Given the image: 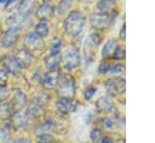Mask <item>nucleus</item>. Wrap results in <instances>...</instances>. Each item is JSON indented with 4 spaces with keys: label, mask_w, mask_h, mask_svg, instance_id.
I'll return each instance as SVG.
<instances>
[{
    "label": "nucleus",
    "mask_w": 155,
    "mask_h": 143,
    "mask_svg": "<svg viewBox=\"0 0 155 143\" xmlns=\"http://www.w3.org/2000/svg\"><path fill=\"white\" fill-rule=\"evenodd\" d=\"M84 24L85 17L80 11H71L64 19V29L71 36L79 35L84 28Z\"/></svg>",
    "instance_id": "nucleus-1"
},
{
    "label": "nucleus",
    "mask_w": 155,
    "mask_h": 143,
    "mask_svg": "<svg viewBox=\"0 0 155 143\" xmlns=\"http://www.w3.org/2000/svg\"><path fill=\"white\" fill-rule=\"evenodd\" d=\"M56 92L58 93L59 97H64V98H73L75 95V81L74 78L69 74H62L59 76L58 84L56 86Z\"/></svg>",
    "instance_id": "nucleus-2"
},
{
    "label": "nucleus",
    "mask_w": 155,
    "mask_h": 143,
    "mask_svg": "<svg viewBox=\"0 0 155 143\" xmlns=\"http://www.w3.org/2000/svg\"><path fill=\"white\" fill-rule=\"evenodd\" d=\"M61 61L63 62L64 68L68 69V70L75 69L76 67H79L80 62H81V58H80V53H79L78 48L74 47V46H68L64 50Z\"/></svg>",
    "instance_id": "nucleus-3"
},
{
    "label": "nucleus",
    "mask_w": 155,
    "mask_h": 143,
    "mask_svg": "<svg viewBox=\"0 0 155 143\" xmlns=\"http://www.w3.org/2000/svg\"><path fill=\"white\" fill-rule=\"evenodd\" d=\"M113 18L109 13H103V12H98V13H92L90 17V23L94 29H105L110 25Z\"/></svg>",
    "instance_id": "nucleus-4"
},
{
    "label": "nucleus",
    "mask_w": 155,
    "mask_h": 143,
    "mask_svg": "<svg viewBox=\"0 0 155 143\" xmlns=\"http://www.w3.org/2000/svg\"><path fill=\"white\" fill-rule=\"evenodd\" d=\"M23 42H24V48H27L30 52H33V51H40L44 47L42 39L40 36H38L34 32L27 33L24 35Z\"/></svg>",
    "instance_id": "nucleus-5"
},
{
    "label": "nucleus",
    "mask_w": 155,
    "mask_h": 143,
    "mask_svg": "<svg viewBox=\"0 0 155 143\" xmlns=\"http://www.w3.org/2000/svg\"><path fill=\"white\" fill-rule=\"evenodd\" d=\"M104 87L107 88L109 95L117 96L125 91V79L122 78H113L104 82Z\"/></svg>",
    "instance_id": "nucleus-6"
},
{
    "label": "nucleus",
    "mask_w": 155,
    "mask_h": 143,
    "mask_svg": "<svg viewBox=\"0 0 155 143\" xmlns=\"http://www.w3.org/2000/svg\"><path fill=\"white\" fill-rule=\"evenodd\" d=\"M10 124H11V127L15 130L27 128L29 124V116L27 115L25 111H22V110L13 111V114L10 118Z\"/></svg>",
    "instance_id": "nucleus-7"
},
{
    "label": "nucleus",
    "mask_w": 155,
    "mask_h": 143,
    "mask_svg": "<svg viewBox=\"0 0 155 143\" xmlns=\"http://www.w3.org/2000/svg\"><path fill=\"white\" fill-rule=\"evenodd\" d=\"M18 36H19V29L17 27H10L5 32V34L1 39V46L4 48H11L17 42Z\"/></svg>",
    "instance_id": "nucleus-8"
},
{
    "label": "nucleus",
    "mask_w": 155,
    "mask_h": 143,
    "mask_svg": "<svg viewBox=\"0 0 155 143\" xmlns=\"http://www.w3.org/2000/svg\"><path fill=\"white\" fill-rule=\"evenodd\" d=\"M59 72L58 69L56 70H48L42 78H41V84L44 86V88H47V90H51V88H56L57 84H58V80H59Z\"/></svg>",
    "instance_id": "nucleus-9"
},
{
    "label": "nucleus",
    "mask_w": 155,
    "mask_h": 143,
    "mask_svg": "<svg viewBox=\"0 0 155 143\" xmlns=\"http://www.w3.org/2000/svg\"><path fill=\"white\" fill-rule=\"evenodd\" d=\"M10 103H11V107H12L13 111H18V110H22L27 105L28 98H27V96H25V93L23 91L16 90Z\"/></svg>",
    "instance_id": "nucleus-10"
},
{
    "label": "nucleus",
    "mask_w": 155,
    "mask_h": 143,
    "mask_svg": "<svg viewBox=\"0 0 155 143\" xmlns=\"http://www.w3.org/2000/svg\"><path fill=\"white\" fill-rule=\"evenodd\" d=\"M13 57L16 58V61L18 62V64H19V67L23 69V68H27V67H29L30 64H31V62H33V55H31V52L30 51H28L27 48H19L15 55H13Z\"/></svg>",
    "instance_id": "nucleus-11"
},
{
    "label": "nucleus",
    "mask_w": 155,
    "mask_h": 143,
    "mask_svg": "<svg viewBox=\"0 0 155 143\" xmlns=\"http://www.w3.org/2000/svg\"><path fill=\"white\" fill-rule=\"evenodd\" d=\"M1 64H2L4 69L8 74H12V75H18L19 72H21V69H22L13 56H5L1 59Z\"/></svg>",
    "instance_id": "nucleus-12"
},
{
    "label": "nucleus",
    "mask_w": 155,
    "mask_h": 143,
    "mask_svg": "<svg viewBox=\"0 0 155 143\" xmlns=\"http://www.w3.org/2000/svg\"><path fill=\"white\" fill-rule=\"evenodd\" d=\"M124 70H125V65L124 64H120V63L111 64V63H108V62H103L98 67L99 74H113V75H117V74L124 73Z\"/></svg>",
    "instance_id": "nucleus-13"
},
{
    "label": "nucleus",
    "mask_w": 155,
    "mask_h": 143,
    "mask_svg": "<svg viewBox=\"0 0 155 143\" xmlns=\"http://www.w3.org/2000/svg\"><path fill=\"white\" fill-rule=\"evenodd\" d=\"M56 108L61 114H68L70 111H73L74 109V103L71 101V98H64V97H59L56 101Z\"/></svg>",
    "instance_id": "nucleus-14"
},
{
    "label": "nucleus",
    "mask_w": 155,
    "mask_h": 143,
    "mask_svg": "<svg viewBox=\"0 0 155 143\" xmlns=\"http://www.w3.org/2000/svg\"><path fill=\"white\" fill-rule=\"evenodd\" d=\"M36 17L40 18V21H47L50 19L52 16H53V7L51 6V4L48 2H45V4H41L38 10H36Z\"/></svg>",
    "instance_id": "nucleus-15"
},
{
    "label": "nucleus",
    "mask_w": 155,
    "mask_h": 143,
    "mask_svg": "<svg viewBox=\"0 0 155 143\" xmlns=\"http://www.w3.org/2000/svg\"><path fill=\"white\" fill-rule=\"evenodd\" d=\"M35 7V0H21L18 5V15L21 17H28Z\"/></svg>",
    "instance_id": "nucleus-16"
},
{
    "label": "nucleus",
    "mask_w": 155,
    "mask_h": 143,
    "mask_svg": "<svg viewBox=\"0 0 155 143\" xmlns=\"http://www.w3.org/2000/svg\"><path fill=\"white\" fill-rule=\"evenodd\" d=\"M44 109H45V107L44 105H41V104H39V103H36V102H34V101H31L30 103H29V105H28V109H27V115L29 116V119L31 118H40L42 114H44Z\"/></svg>",
    "instance_id": "nucleus-17"
},
{
    "label": "nucleus",
    "mask_w": 155,
    "mask_h": 143,
    "mask_svg": "<svg viewBox=\"0 0 155 143\" xmlns=\"http://www.w3.org/2000/svg\"><path fill=\"white\" fill-rule=\"evenodd\" d=\"M96 107L102 113H109L114 109V103L109 97H101L96 102Z\"/></svg>",
    "instance_id": "nucleus-18"
},
{
    "label": "nucleus",
    "mask_w": 155,
    "mask_h": 143,
    "mask_svg": "<svg viewBox=\"0 0 155 143\" xmlns=\"http://www.w3.org/2000/svg\"><path fill=\"white\" fill-rule=\"evenodd\" d=\"M44 62H45V67L47 70H56V69H58V65L61 63V57H59V55L50 53L48 56L45 57Z\"/></svg>",
    "instance_id": "nucleus-19"
},
{
    "label": "nucleus",
    "mask_w": 155,
    "mask_h": 143,
    "mask_svg": "<svg viewBox=\"0 0 155 143\" xmlns=\"http://www.w3.org/2000/svg\"><path fill=\"white\" fill-rule=\"evenodd\" d=\"M116 41L114 39H109L104 45H103V48H102V58H108L110 56H113L115 48H116Z\"/></svg>",
    "instance_id": "nucleus-20"
},
{
    "label": "nucleus",
    "mask_w": 155,
    "mask_h": 143,
    "mask_svg": "<svg viewBox=\"0 0 155 143\" xmlns=\"http://www.w3.org/2000/svg\"><path fill=\"white\" fill-rule=\"evenodd\" d=\"M97 8L103 13H111L115 8V0H99Z\"/></svg>",
    "instance_id": "nucleus-21"
},
{
    "label": "nucleus",
    "mask_w": 155,
    "mask_h": 143,
    "mask_svg": "<svg viewBox=\"0 0 155 143\" xmlns=\"http://www.w3.org/2000/svg\"><path fill=\"white\" fill-rule=\"evenodd\" d=\"M12 114H13V109L11 107V103L1 102L0 103V120H10Z\"/></svg>",
    "instance_id": "nucleus-22"
},
{
    "label": "nucleus",
    "mask_w": 155,
    "mask_h": 143,
    "mask_svg": "<svg viewBox=\"0 0 155 143\" xmlns=\"http://www.w3.org/2000/svg\"><path fill=\"white\" fill-rule=\"evenodd\" d=\"M48 32H50V28H48V24H47L46 21H40V22H38V23L35 24L34 33H35L38 36H40L41 39L45 38V36H47Z\"/></svg>",
    "instance_id": "nucleus-23"
},
{
    "label": "nucleus",
    "mask_w": 155,
    "mask_h": 143,
    "mask_svg": "<svg viewBox=\"0 0 155 143\" xmlns=\"http://www.w3.org/2000/svg\"><path fill=\"white\" fill-rule=\"evenodd\" d=\"M53 128H54V122L52 120L47 119L36 127V133H41V132H48L50 133L51 131H53Z\"/></svg>",
    "instance_id": "nucleus-24"
},
{
    "label": "nucleus",
    "mask_w": 155,
    "mask_h": 143,
    "mask_svg": "<svg viewBox=\"0 0 155 143\" xmlns=\"http://www.w3.org/2000/svg\"><path fill=\"white\" fill-rule=\"evenodd\" d=\"M71 2L73 0H61L58 4H57V7H56V11L58 15H64L67 13V11L70 8L71 6Z\"/></svg>",
    "instance_id": "nucleus-25"
},
{
    "label": "nucleus",
    "mask_w": 155,
    "mask_h": 143,
    "mask_svg": "<svg viewBox=\"0 0 155 143\" xmlns=\"http://www.w3.org/2000/svg\"><path fill=\"white\" fill-rule=\"evenodd\" d=\"M61 47H62V41L59 38H53L50 45V51L53 55H59L61 52Z\"/></svg>",
    "instance_id": "nucleus-26"
},
{
    "label": "nucleus",
    "mask_w": 155,
    "mask_h": 143,
    "mask_svg": "<svg viewBox=\"0 0 155 143\" xmlns=\"http://www.w3.org/2000/svg\"><path fill=\"white\" fill-rule=\"evenodd\" d=\"M99 42H101V36L97 33H92V34L88 35V38H87V46L94 48V47H97L99 45Z\"/></svg>",
    "instance_id": "nucleus-27"
},
{
    "label": "nucleus",
    "mask_w": 155,
    "mask_h": 143,
    "mask_svg": "<svg viewBox=\"0 0 155 143\" xmlns=\"http://www.w3.org/2000/svg\"><path fill=\"white\" fill-rule=\"evenodd\" d=\"M54 141L53 139V136L48 132H41V133H36V142L38 143H48V142H52Z\"/></svg>",
    "instance_id": "nucleus-28"
},
{
    "label": "nucleus",
    "mask_w": 155,
    "mask_h": 143,
    "mask_svg": "<svg viewBox=\"0 0 155 143\" xmlns=\"http://www.w3.org/2000/svg\"><path fill=\"white\" fill-rule=\"evenodd\" d=\"M90 137H91L93 143H101V141L103 139L104 136H103V132L99 128H93L90 132Z\"/></svg>",
    "instance_id": "nucleus-29"
},
{
    "label": "nucleus",
    "mask_w": 155,
    "mask_h": 143,
    "mask_svg": "<svg viewBox=\"0 0 155 143\" xmlns=\"http://www.w3.org/2000/svg\"><path fill=\"white\" fill-rule=\"evenodd\" d=\"M48 99H50V97H48V95H46V93H44V92H41V93H39V95H36V96L34 97V99H33V101L45 107V105H46V104L48 103Z\"/></svg>",
    "instance_id": "nucleus-30"
},
{
    "label": "nucleus",
    "mask_w": 155,
    "mask_h": 143,
    "mask_svg": "<svg viewBox=\"0 0 155 143\" xmlns=\"http://www.w3.org/2000/svg\"><path fill=\"white\" fill-rule=\"evenodd\" d=\"M10 137V131L6 127H0V143H8Z\"/></svg>",
    "instance_id": "nucleus-31"
},
{
    "label": "nucleus",
    "mask_w": 155,
    "mask_h": 143,
    "mask_svg": "<svg viewBox=\"0 0 155 143\" xmlns=\"http://www.w3.org/2000/svg\"><path fill=\"white\" fill-rule=\"evenodd\" d=\"M111 57L115 58V59H124L125 58V48L122 46H116Z\"/></svg>",
    "instance_id": "nucleus-32"
},
{
    "label": "nucleus",
    "mask_w": 155,
    "mask_h": 143,
    "mask_svg": "<svg viewBox=\"0 0 155 143\" xmlns=\"http://www.w3.org/2000/svg\"><path fill=\"white\" fill-rule=\"evenodd\" d=\"M96 92H97V88H96L94 86H88V87H86L85 91H84V97H85L86 99H91Z\"/></svg>",
    "instance_id": "nucleus-33"
},
{
    "label": "nucleus",
    "mask_w": 155,
    "mask_h": 143,
    "mask_svg": "<svg viewBox=\"0 0 155 143\" xmlns=\"http://www.w3.org/2000/svg\"><path fill=\"white\" fill-rule=\"evenodd\" d=\"M8 80V73L5 69H0V86H6Z\"/></svg>",
    "instance_id": "nucleus-34"
},
{
    "label": "nucleus",
    "mask_w": 155,
    "mask_h": 143,
    "mask_svg": "<svg viewBox=\"0 0 155 143\" xmlns=\"http://www.w3.org/2000/svg\"><path fill=\"white\" fill-rule=\"evenodd\" d=\"M101 124H102V127H103V128H111L113 125H114L113 120L109 119V118H103V119L101 120Z\"/></svg>",
    "instance_id": "nucleus-35"
},
{
    "label": "nucleus",
    "mask_w": 155,
    "mask_h": 143,
    "mask_svg": "<svg viewBox=\"0 0 155 143\" xmlns=\"http://www.w3.org/2000/svg\"><path fill=\"white\" fill-rule=\"evenodd\" d=\"M7 95H8V91H7L6 86H0V103L6 99Z\"/></svg>",
    "instance_id": "nucleus-36"
},
{
    "label": "nucleus",
    "mask_w": 155,
    "mask_h": 143,
    "mask_svg": "<svg viewBox=\"0 0 155 143\" xmlns=\"http://www.w3.org/2000/svg\"><path fill=\"white\" fill-rule=\"evenodd\" d=\"M13 143H30V141L25 137H19V138H16Z\"/></svg>",
    "instance_id": "nucleus-37"
},
{
    "label": "nucleus",
    "mask_w": 155,
    "mask_h": 143,
    "mask_svg": "<svg viewBox=\"0 0 155 143\" xmlns=\"http://www.w3.org/2000/svg\"><path fill=\"white\" fill-rule=\"evenodd\" d=\"M101 143H111V139L109 137H103V139L101 141Z\"/></svg>",
    "instance_id": "nucleus-38"
},
{
    "label": "nucleus",
    "mask_w": 155,
    "mask_h": 143,
    "mask_svg": "<svg viewBox=\"0 0 155 143\" xmlns=\"http://www.w3.org/2000/svg\"><path fill=\"white\" fill-rule=\"evenodd\" d=\"M124 32H125V24L122 25L121 32H120V38H121V39H124V38H125V33H124Z\"/></svg>",
    "instance_id": "nucleus-39"
},
{
    "label": "nucleus",
    "mask_w": 155,
    "mask_h": 143,
    "mask_svg": "<svg viewBox=\"0 0 155 143\" xmlns=\"http://www.w3.org/2000/svg\"><path fill=\"white\" fill-rule=\"evenodd\" d=\"M10 0H0V4H2V2H8Z\"/></svg>",
    "instance_id": "nucleus-40"
},
{
    "label": "nucleus",
    "mask_w": 155,
    "mask_h": 143,
    "mask_svg": "<svg viewBox=\"0 0 155 143\" xmlns=\"http://www.w3.org/2000/svg\"><path fill=\"white\" fill-rule=\"evenodd\" d=\"M48 143H59V142H56V141H52V142H48Z\"/></svg>",
    "instance_id": "nucleus-41"
},
{
    "label": "nucleus",
    "mask_w": 155,
    "mask_h": 143,
    "mask_svg": "<svg viewBox=\"0 0 155 143\" xmlns=\"http://www.w3.org/2000/svg\"><path fill=\"white\" fill-rule=\"evenodd\" d=\"M42 1H44V2H48L50 0H42Z\"/></svg>",
    "instance_id": "nucleus-42"
}]
</instances>
